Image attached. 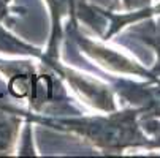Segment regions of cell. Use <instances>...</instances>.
<instances>
[{"instance_id": "1", "label": "cell", "mask_w": 160, "mask_h": 158, "mask_svg": "<svg viewBox=\"0 0 160 158\" xmlns=\"http://www.w3.org/2000/svg\"><path fill=\"white\" fill-rule=\"evenodd\" d=\"M140 116L136 108H127L108 116L62 119L56 123L78 133L108 153H122L130 147L151 150V139L140 125Z\"/></svg>"}, {"instance_id": "2", "label": "cell", "mask_w": 160, "mask_h": 158, "mask_svg": "<svg viewBox=\"0 0 160 158\" xmlns=\"http://www.w3.org/2000/svg\"><path fill=\"white\" fill-rule=\"evenodd\" d=\"M118 92L132 108L141 112L140 117L160 119V79H148L141 84L121 81Z\"/></svg>"}, {"instance_id": "3", "label": "cell", "mask_w": 160, "mask_h": 158, "mask_svg": "<svg viewBox=\"0 0 160 158\" xmlns=\"http://www.w3.org/2000/svg\"><path fill=\"white\" fill-rule=\"evenodd\" d=\"M79 44L84 48L86 52H89L97 62H100L102 65H105L108 70L118 71V73H127V74H133V76H141L144 79H155L151 73V70H146L140 63H136L127 57H124L122 54L114 52L112 49H106L98 44H94L87 40H79Z\"/></svg>"}, {"instance_id": "4", "label": "cell", "mask_w": 160, "mask_h": 158, "mask_svg": "<svg viewBox=\"0 0 160 158\" xmlns=\"http://www.w3.org/2000/svg\"><path fill=\"white\" fill-rule=\"evenodd\" d=\"M63 74L73 84V87L76 90H79L84 98L92 100L95 108L103 109L106 112L116 111V103H114V100H112V92L108 90L109 87L102 85L95 81L86 79V78H82V74H76V73L68 71V70H63Z\"/></svg>"}, {"instance_id": "5", "label": "cell", "mask_w": 160, "mask_h": 158, "mask_svg": "<svg viewBox=\"0 0 160 158\" xmlns=\"http://www.w3.org/2000/svg\"><path fill=\"white\" fill-rule=\"evenodd\" d=\"M46 3L51 11V26H52V33H51V43L48 52L44 55V60L51 62L57 55V43L60 40V32L62 26L60 22L65 16H73L75 13V2L73 0H46Z\"/></svg>"}, {"instance_id": "6", "label": "cell", "mask_w": 160, "mask_h": 158, "mask_svg": "<svg viewBox=\"0 0 160 158\" xmlns=\"http://www.w3.org/2000/svg\"><path fill=\"white\" fill-rule=\"evenodd\" d=\"M140 22H143V24L132 29V33H135L140 41H143L144 44H148V46H151L154 49L157 60H155V65L151 70V73L155 79H160V26L155 24L154 17H148Z\"/></svg>"}, {"instance_id": "7", "label": "cell", "mask_w": 160, "mask_h": 158, "mask_svg": "<svg viewBox=\"0 0 160 158\" xmlns=\"http://www.w3.org/2000/svg\"><path fill=\"white\" fill-rule=\"evenodd\" d=\"M160 14V3L155 5V7H146V8H141V10H135L133 13H124V14H116V16H111V22H109V30L103 35L105 38H109L112 33L119 32L124 26H128L132 22H140L143 19H148V17H154V16H158Z\"/></svg>"}, {"instance_id": "8", "label": "cell", "mask_w": 160, "mask_h": 158, "mask_svg": "<svg viewBox=\"0 0 160 158\" xmlns=\"http://www.w3.org/2000/svg\"><path fill=\"white\" fill-rule=\"evenodd\" d=\"M19 131V119L10 112H0V153H8Z\"/></svg>"}, {"instance_id": "9", "label": "cell", "mask_w": 160, "mask_h": 158, "mask_svg": "<svg viewBox=\"0 0 160 158\" xmlns=\"http://www.w3.org/2000/svg\"><path fill=\"white\" fill-rule=\"evenodd\" d=\"M0 51L2 52H10V54H32V55H38L35 48L27 46V44H24L22 41L14 40L11 35H8L2 29H0Z\"/></svg>"}, {"instance_id": "10", "label": "cell", "mask_w": 160, "mask_h": 158, "mask_svg": "<svg viewBox=\"0 0 160 158\" xmlns=\"http://www.w3.org/2000/svg\"><path fill=\"white\" fill-rule=\"evenodd\" d=\"M140 125L151 139V150L160 149V120L154 117H140Z\"/></svg>"}, {"instance_id": "11", "label": "cell", "mask_w": 160, "mask_h": 158, "mask_svg": "<svg viewBox=\"0 0 160 158\" xmlns=\"http://www.w3.org/2000/svg\"><path fill=\"white\" fill-rule=\"evenodd\" d=\"M127 10H141L151 5V0H124Z\"/></svg>"}, {"instance_id": "12", "label": "cell", "mask_w": 160, "mask_h": 158, "mask_svg": "<svg viewBox=\"0 0 160 158\" xmlns=\"http://www.w3.org/2000/svg\"><path fill=\"white\" fill-rule=\"evenodd\" d=\"M10 3V0H0V19H3L7 16V7Z\"/></svg>"}, {"instance_id": "13", "label": "cell", "mask_w": 160, "mask_h": 158, "mask_svg": "<svg viewBox=\"0 0 160 158\" xmlns=\"http://www.w3.org/2000/svg\"><path fill=\"white\" fill-rule=\"evenodd\" d=\"M78 2H82V0H78Z\"/></svg>"}]
</instances>
